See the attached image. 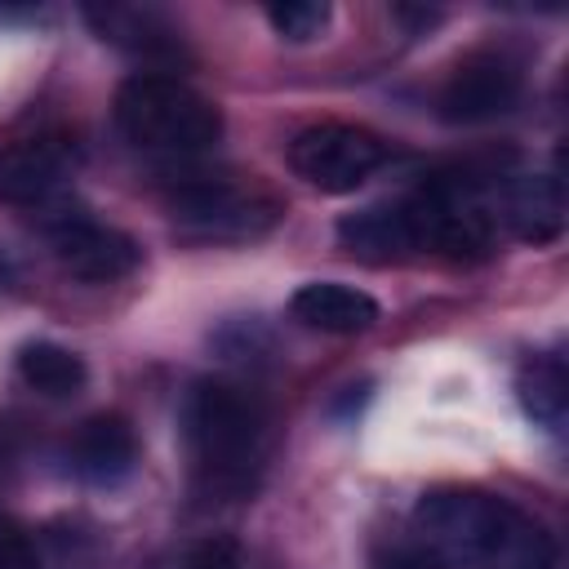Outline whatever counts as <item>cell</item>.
<instances>
[{"label": "cell", "mask_w": 569, "mask_h": 569, "mask_svg": "<svg viewBox=\"0 0 569 569\" xmlns=\"http://www.w3.org/2000/svg\"><path fill=\"white\" fill-rule=\"evenodd\" d=\"M502 218L525 244H551L565 231V191L556 173H525L507 187Z\"/></svg>", "instance_id": "13"}, {"label": "cell", "mask_w": 569, "mask_h": 569, "mask_svg": "<svg viewBox=\"0 0 569 569\" xmlns=\"http://www.w3.org/2000/svg\"><path fill=\"white\" fill-rule=\"evenodd\" d=\"M71 178V151L58 138H18L0 147V200L13 209H44Z\"/></svg>", "instance_id": "10"}, {"label": "cell", "mask_w": 569, "mask_h": 569, "mask_svg": "<svg viewBox=\"0 0 569 569\" xmlns=\"http://www.w3.org/2000/svg\"><path fill=\"white\" fill-rule=\"evenodd\" d=\"M409 253L485 258L493 244V213L480 200L471 173H431L413 196L396 200Z\"/></svg>", "instance_id": "4"}, {"label": "cell", "mask_w": 569, "mask_h": 569, "mask_svg": "<svg viewBox=\"0 0 569 569\" xmlns=\"http://www.w3.org/2000/svg\"><path fill=\"white\" fill-rule=\"evenodd\" d=\"M413 529L440 569H556L551 529L489 489L445 485L422 493Z\"/></svg>", "instance_id": "1"}, {"label": "cell", "mask_w": 569, "mask_h": 569, "mask_svg": "<svg viewBox=\"0 0 569 569\" xmlns=\"http://www.w3.org/2000/svg\"><path fill=\"white\" fill-rule=\"evenodd\" d=\"M516 391H520L525 413H529L538 427H547L551 436L565 431V413H569V378H565V360H560L556 351L533 356V360L520 369Z\"/></svg>", "instance_id": "14"}, {"label": "cell", "mask_w": 569, "mask_h": 569, "mask_svg": "<svg viewBox=\"0 0 569 569\" xmlns=\"http://www.w3.org/2000/svg\"><path fill=\"white\" fill-rule=\"evenodd\" d=\"M391 160V147L365 129V124H347V120H320L293 133L289 142V169L311 182L316 191L329 196H347L360 182H369L382 164Z\"/></svg>", "instance_id": "6"}, {"label": "cell", "mask_w": 569, "mask_h": 569, "mask_svg": "<svg viewBox=\"0 0 569 569\" xmlns=\"http://www.w3.org/2000/svg\"><path fill=\"white\" fill-rule=\"evenodd\" d=\"M9 280V262H4V253H0V284Z\"/></svg>", "instance_id": "21"}, {"label": "cell", "mask_w": 569, "mask_h": 569, "mask_svg": "<svg viewBox=\"0 0 569 569\" xmlns=\"http://www.w3.org/2000/svg\"><path fill=\"white\" fill-rule=\"evenodd\" d=\"M182 431L204 493L244 498L253 489L267 458V409L253 391L227 378L196 382L182 405Z\"/></svg>", "instance_id": "2"}, {"label": "cell", "mask_w": 569, "mask_h": 569, "mask_svg": "<svg viewBox=\"0 0 569 569\" xmlns=\"http://www.w3.org/2000/svg\"><path fill=\"white\" fill-rule=\"evenodd\" d=\"M67 462L89 485H120V480H129L133 467H138V436H133L129 418L98 413V418L80 422L71 445H67Z\"/></svg>", "instance_id": "11"}, {"label": "cell", "mask_w": 569, "mask_h": 569, "mask_svg": "<svg viewBox=\"0 0 569 569\" xmlns=\"http://www.w3.org/2000/svg\"><path fill=\"white\" fill-rule=\"evenodd\" d=\"M84 22L93 27V36L102 44H116L120 53H129L142 67H151L156 76H164V71H173V67H182L191 58L182 31L156 4L102 0V4H84Z\"/></svg>", "instance_id": "7"}, {"label": "cell", "mask_w": 569, "mask_h": 569, "mask_svg": "<svg viewBox=\"0 0 569 569\" xmlns=\"http://www.w3.org/2000/svg\"><path fill=\"white\" fill-rule=\"evenodd\" d=\"M293 320H302L316 333H365L382 311L378 302L342 280H311L289 298Z\"/></svg>", "instance_id": "12"}, {"label": "cell", "mask_w": 569, "mask_h": 569, "mask_svg": "<svg viewBox=\"0 0 569 569\" xmlns=\"http://www.w3.org/2000/svg\"><path fill=\"white\" fill-rule=\"evenodd\" d=\"M182 569H244V551H240L236 538L213 533V538H200V542L187 551Z\"/></svg>", "instance_id": "18"}, {"label": "cell", "mask_w": 569, "mask_h": 569, "mask_svg": "<svg viewBox=\"0 0 569 569\" xmlns=\"http://www.w3.org/2000/svg\"><path fill=\"white\" fill-rule=\"evenodd\" d=\"M267 22L280 40L289 44H307L329 27V4L325 0H284V4H267Z\"/></svg>", "instance_id": "17"}, {"label": "cell", "mask_w": 569, "mask_h": 569, "mask_svg": "<svg viewBox=\"0 0 569 569\" xmlns=\"http://www.w3.org/2000/svg\"><path fill=\"white\" fill-rule=\"evenodd\" d=\"M520 84H525L520 62L511 53H502V49L467 53L440 89V116L453 120V124L498 120L520 102Z\"/></svg>", "instance_id": "9"}, {"label": "cell", "mask_w": 569, "mask_h": 569, "mask_svg": "<svg viewBox=\"0 0 569 569\" xmlns=\"http://www.w3.org/2000/svg\"><path fill=\"white\" fill-rule=\"evenodd\" d=\"M169 218L182 240L240 244L267 236L284 218V204L244 178H191L169 191Z\"/></svg>", "instance_id": "5"}, {"label": "cell", "mask_w": 569, "mask_h": 569, "mask_svg": "<svg viewBox=\"0 0 569 569\" xmlns=\"http://www.w3.org/2000/svg\"><path fill=\"white\" fill-rule=\"evenodd\" d=\"M338 240H342V249H351L365 262H391V258L409 253V236H405L396 204H373V209L347 213L338 222Z\"/></svg>", "instance_id": "15"}, {"label": "cell", "mask_w": 569, "mask_h": 569, "mask_svg": "<svg viewBox=\"0 0 569 569\" xmlns=\"http://www.w3.org/2000/svg\"><path fill=\"white\" fill-rule=\"evenodd\" d=\"M0 569H36L31 538L9 520H0Z\"/></svg>", "instance_id": "19"}, {"label": "cell", "mask_w": 569, "mask_h": 569, "mask_svg": "<svg viewBox=\"0 0 569 569\" xmlns=\"http://www.w3.org/2000/svg\"><path fill=\"white\" fill-rule=\"evenodd\" d=\"M49 249L62 271H71L76 280H89V284L124 280L142 262V249L133 236H124L120 227L98 222L89 213H62L58 222H49Z\"/></svg>", "instance_id": "8"}, {"label": "cell", "mask_w": 569, "mask_h": 569, "mask_svg": "<svg viewBox=\"0 0 569 569\" xmlns=\"http://www.w3.org/2000/svg\"><path fill=\"white\" fill-rule=\"evenodd\" d=\"M378 569H440L427 551H413V547H396V551H387L382 560H378Z\"/></svg>", "instance_id": "20"}, {"label": "cell", "mask_w": 569, "mask_h": 569, "mask_svg": "<svg viewBox=\"0 0 569 569\" xmlns=\"http://www.w3.org/2000/svg\"><path fill=\"white\" fill-rule=\"evenodd\" d=\"M116 129L142 156L187 160L218 147L222 111L178 76L138 71L116 93Z\"/></svg>", "instance_id": "3"}, {"label": "cell", "mask_w": 569, "mask_h": 569, "mask_svg": "<svg viewBox=\"0 0 569 569\" xmlns=\"http://www.w3.org/2000/svg\"><path fill=\"white\" fill-rule=\"evenodd\" d=\"M18 378L22 387H31L36 396H49V400H67L76 391H84L89 382V369L76 351L58 347V342H27L18 351Z\"/></svg>", "instance_id": "16"}]
</instances>
